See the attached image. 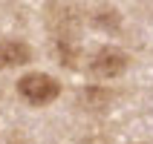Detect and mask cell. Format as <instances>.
<instances>
[{"instance_id":"obj_1","label":"cell","mask_w":153,"mask_h":144,"mask_svg":"<svg viewBox=\"0 0 153 144\" xmlns=\"http://www.w3.org/2000/svg\"><path fill=\"white\" fill-rule=\"evenodd\" d=\"M17 92H20L23 101L35 104V107H43V104H49V101L58 98L61 84L55 78L43 75V72H29V75H23L17 81Z\"/></svg>"},{"instance_id":"obj_2","label":"cell","mask_w":153,"mask_h":144,"mask_svg":"<svg viewBox=\"0 0 153 144\" xmlns=\"http://www.w3.org/2000/svg\"><path fill=\"white\" fill-rule=\"evenodd\" d=\"M130 58L124 55L121 49H116V46H104V49H98L90 58V72L98 78H116L121 75L124 69H127Z\"/></svg>"},{"instance_id":"obj_3","label":"cell","mask_w":153,"mask_h":144,"mask_svg":"<svg viewBox=\"0 0 153 144\" xmlns=\"http://www.w3.org/2000/svg\"><path fill=\"white\" fill-rule=\"evenodd\" d=\"M49 26L52 29H58L61 38H67V32H72V29H78V23H81V12H78L75 6H67V3H61V6H49Z\"/></svg>"},{"instance_id":"obj_4","label":"cell","mask_w":153,"mask_h":144,"mask_svg":"<svg viewBox=\"0 0 153 144\" xmlns=\"http://www.w3.org/2000/svg\"><path fill=\"white\" fill-rule=\"evenodd\" d=\"M32 61V49L23 41H3L0 43V69L9 66H23Z\"/></svg>"},{"instance_id":"obj_5","label":"cell","mask_w":153,"mask_h":144,"mask_svg":"<svg viewBox=\"0 0 153 144\" xmlns=\"http://www.w3.org/2000/svg\"><path fill=\"white\" fill-rule=\"evenodd\" d=\"M78 104H81L84 110L98 112V110H104V107L110 104V92H107L104 86H87L84 92L78 95Z\"/></svg>"},{"instance_id":"obj_6","label":"cell","mask_w":153,"mask_h":144,"mask_svg":"<svg viewBox=\"0 0 153 144\" xmlns=\"http://www.w3.org/2000/svg\"><path fill=\"white\" fill-rule=\"evenodd\" d=\"M55 55H58L61 64H67V66H75L78 64V46L69 38H58L55 41Z\"/></svg>"},{"instance_id":"obj_7","label":"cell","mask_w":153,"mask_h":144,"mask_svg":"<svg viewBox=\"0 0 153 144\" xmlns=\"http://www.w3.org/2000/svg\"><path fill=\"white\" fill-rule=\"evenodd\" d=\"M93 23H95V26H101V29H119L121 17H119V12H116V9H110V6H98V9L93 12Z\"/></svg>"}]
</instances>
